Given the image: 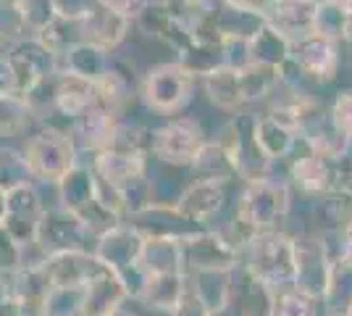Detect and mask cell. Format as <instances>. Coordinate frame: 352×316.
Listing matches in <instances>:
<instances>
[{
  "label": "cell",
  "mask_w": 352,
  "mask_h": 316,
  "mask_svg": "<svg viewBox=\"0 0 352 316\" xmlns=\"http://www.w3.org/2000/svg\"><path fill=\"white\" fill-rule=\"evenodd\" d=\"M16 3L21 8V16H24V24H27L30 34H40L58 19L56 8H53V0H16Z\"/></svg>",
  "instance_id": "ee69618b"
},
{
  "label": "cell",
  "mask_w": 352,
  "mask_h": 316,
  "mask_svg": "<svg viewBox=\"0 0 352 316\" xmlns=\"http://www.w3.org/2000/svg\"><path fill=\"white\" fill-rule=\"evenodd\" d=\"M116 121H118V114L95 103L85 114H79L76 119H72L66 124V132L72 137L74 148H76L82 161H89L95 153L108 148Z\"/></svg>",
  "instance_id": "e0dca14e"
},
{
  "label": "cell",
  "mask_w": 352,
  "mask_h": 316,
  "mask_svg": "<svg viewBox=\"0 0 352 316\" xmlns=\"http://www.w3.org/2000/svg\"><path fill=\"white\" fill-rule=\"evenodd\" d=\"M168 316H208V306L195 295V290H192L190 282H187V290H184L182 301L176 303L174 311Z\"/></svg>",
  "instance_id": "816d5d0a"
},
{
  "label": "cell",
  "mask_w": 352,
  "mask_h": 316,
  "mask_svg": "<svg viewBox=\"0 0 352 316\" xmlns=\"http://www.w3.org/2000/svg\"><path fill=\"white\" fill-rule=\"evenodd\" d=\"M118 200H121V211H124V219L140 213L142 209H147L153 203V187H150V174H140L134 180L124 182L121 187H116Z\"/></svg>",
  "instance_id": "b9f144b4"
},
{
  "label": "cell",
  "mask_w": 352,
  "mask_h": 316,
  "mask_svg": "<svg viewBox=\"0 0 352 316\" xmlns=\"http://www.w3.org/2000/svg\"><path fill=\"white\" fill-rule=\"evenodd\" d=\"M105 8H111V11H116L118 16H124V19H129V21H137L140 16L145 14V8L153 3V0H100Z\"/></svg>",
  "instance_id": "681fc988"
},
{
  "label": "cell",
  "mask_w": 352,
  "mask_h": 316,
  "mask_svg": "<svg viewBox=\"0 0 352 316\" xmlns=\"http://www.w3.org/2000/svg\"><path fill=\"white\" fill-rule=\"evenodd\" d=\"M19 95V79H16L14 63L8 53H0V98H16Z\"/></svg>",
  "instance_id": "f907efd6"
},
{
  "label": "cell",
  "mask_w": 352,
  "mask_h": 316,
  "mask_svg": "<svg viewBox=\"0 0 352 316\" xmlns=\"http://www.w3.org/2000/svg\"><path fill=\"white\" fill-rule=\"evenodd\" d=\"M195 180H210V182H221V185H229V182L239 180L236 177V166L234 158L229 156V151L221 145L219 140L208 137L206 145L197 151L195 161L190 164Z\"/></svg>",
  "instance_id": "f546056e"
},
{
  "label": "cell",
  "mask_w": 352,
  "mask_h": 316,
  "mask_svg": "<svg viewBox=\"0 0 352 316\" xmlns=\"http://www.w3.org/2000/svg\"><path fill=\"white\" fill-rule=\"evenodd\" d=\"M313 32H318V34L342 45L352 34V14L337 0H318Z\"/></svg>",
  "instance_id": "e575fe53"
},
{
  "label": "cell",
  "mask_w": 352,
  "mask_h": 316,
  "mask_svg": "<svg viewBox=\"0 0 352 316\" xmlns=\"http://www.w3.org/2000/svg\"><path fill=\"white\" fill-rule=\"evenodd\" d=\"M3 216H6V193L0 190V224H3Z\"/></svg>",
  "instance_id": "6f0895ef"
},
{
  "label": "cell",
  "mask_w": 352,
  "mask_h": 316,
  "mask_svg": "<svg viewBox=\"0 0 352 316\" xmlns=\"http://www.w3.org/2000/svg\"><path fill=\"white\" fill-rule=\"evenodd\" d=\"M339 258L352 264V224L339 232Z\"/></svg>",
  "instance_id": "db71d44e"
},
{
  "label": "cell",
  "mask_w": 352,
  "mask_h": 316,
  "mask_svg": "<svg viewBox=\"0 0 352 316\" xmlns=\"http://www.w3.org/2000/svg\"><path fill=\"white\" fill-rule=\"evenodd\" d=\"M250 45V61L258 66H271V69H281L284 63H289V40L279 34L274 27L263 24L248 40Z\"/></svg>",
  "instance_id": "836d02e7"
},
{
  "label": "cell",
  "mask_w": 352,
  "mask_h": 316,
  "mask_svg": "<svg viewBox=\"0 0 352 316\" xmlns=\"http://www.w3.org/2000/svg\"><path fill=\"white\" fill-rule=\"evenodd\" d=\"M206 129L192 116H171V119L153 127L150 135V158L166 169H190L197 151L206 145Z\"/></svg>",
  "instance_id": "8992f818"
},
{
  "label": "cell",
  "mask_w": 352,
  "mask_h": 316,
  "mask_svg": "<svg viewBox=\"0 0 352 316\" xmlns=\"http://www.w3.org/2000/svg\"><path fill=\"white\" fill-rule=\"evenodd\" d=\"M292 203L294 193L287 180L268 174L261 180L245 182L234 213L221 232L236 251H242L261 232L287 229V222L292 216Z\"/></svg>",
  "instance_id": "6da1fadb"
},
{
  "label": "cell",
  "mask_w": 352,
  "mask_h": 316,
  "mask_svg": "<svg viewBox=\"0 0 352 316\" xmlns=\"http://www.w3.org/2000/svg\"><path fill=\"white\" fill-rule=\"evenodd\" d=\"M53 190H56V200H58L56 206L72 211V213H79L98 196V177H95L89 161H79L72 171H66L53 185Z\"/></svg>",
  "instance_id": "cb8c5ba5"
},
{
  "label": "cell",
  "mask_w": 352,
  "mask_h": 316,
  "mask_svg": "<svg viewBox=\"0 0 352 316\" xmlns=\"http://www.w3.org/2000/svg\"><path fill=\"white\" fill-rule=\"evenodd\" d=\"M3 50H6V45H3V43H0V53H3Z\"/></svg>",
  "instance_id": "91938a15"
},
{
  "label": "cell",
  "mask_w": 352,
  "mask_h": 316,
  "mask_svg": "<svg viewBox=\"0 0 352 316\" xmlns=\"http://www.w3.org/2000/svg\"><path fill=\"white\" fill-rule=\"evenodd\" d=\"M337 261V253L331 248V240L318 229L294 232V287L305 293L313 301H321L331 264Z\"/></svg>",
  "instance_id": "ba28073f"
},
{
  "label": "cell",
  "mask_w": 352,
  "mask_h": 316,
  "mask_svg": "<svg viewBox=\"0 0 352 316\" xmlns=\"http://www.w3.org/2000/svg\"><path fill=\"white\" fill-rule=\"evenodd\" d=\"M142 245H145V235H140L126 222H121L113 229L103 232L100 238H95V242H92L95 258L121 280V285H124L126 295H129V303L140 298V293H142L147 280V271L140 266Z\"/></svg>",
  "instance_id": "277c9868"
},
{
  "label": "cell",
  "mask_w": 352,
  "mask_h": 316,
  "mask_svg": "<svg viewBox=\"0 0 352 316\" xmlns=\"http://www.w3.org/2000/svg\"><path fill=\"white\" fill-rule=\"evenodd\" d=\"M229 3H234V6H239V8H248V11H255V14L263 16L271 0H229Z\"/></svg>",
  "instance_id": "11a10c76"
},
{
  "label": "cell",
  "mask_w": 352,
  "mask_h": 316,
  "mask_svg": "<svg viewBox=\"0 0 352 316\" xmlns=\"http://www.w3.org/2000/svg\"><path fill=\"white\" fill-rule=\"evenodd\" d=\"M32 182V174L24 161V153L21 148L14 145H0V190L8 193L19 185H27Z\"/></svg>",
  "instance_id": "60d3db41"
},
{
  "label": "cell",
  "mask_w": 352,
  "mask_h": 316,
  "mask_svg": "<svg viewBox=\"0 0 352 316\" xmlns=\"http://www.w3.org/2000/svg\"><path fill=\"white\" fill-rule=\"evenodd\" d=\"M184 271H234L239 266V251L223 238L221 229H195L182 238Z\"/></svg>",
  "instance_id": "7c38bea8"
},
{
  "label": "cell",
  "mask_w": 352,
  "mask_h": 316,
  "mask_svg": "<svg viewBox=\"0 0 352 316\" xmlns=\"http://www.w3.org/2000/svg\"><path fill=\"white\" fill-rule=\"evenodd\" d=\"M129 303V295L121 285L116 274L111 269H103L87 287H85V311L82 316H103L118 306Z\"/></svg>",
  "instance_id": "f1b7e54d"
},
{
  "label": "cell",
  "mask_w": 352,
  "mask_h": 316,
  "mask_svg": "<svg viewBox=\"0 0 352 316\" xmlns=\"http://www.w3.org/2000/svg\"><path fill=\"white\" fill-rule=\"evenodd\" d=\"M318 0H271L265 8V24L284 34L289 43L313 32Z\"/></svg>",
  "instance_id": "ffe728a7"
},
{
  "label": "cell",
  "mask_w": 352,
  "mask_h": 316,
  "mask_svg": "<svg viewBox=\"0 0 352 316\" xmlns=\"http://www.w3.org/2000/svg\"><path fill=\"white\" fill-rule=\"evenodd\" d=\"M30 30L24 24V16L16 0H0V43L8 48L27 37Z\"/></svg>",
  "instance_id": "7bdbcfd3"
},
{
  "label": "cell",
  "mask_w": 352,
  "mask_h": 316,
  "mask_svg": "<svg viewBox=\"0 0 352 316\" xmlns=\"http://www.w3.org/2000/svg\"><path fill=\"white\" fill-rule=\"evenodd\" d=\"M187 290V274H147L145 287L140 293V298L134 303L145 306L150 311H161V314H171L174 306L182 301Z\"/></svg>",
  "instance_id": "83f0119b"
},
{
  "label": "cell",
  "mask_w": 352,
  "mask_h": 316,
  "mask_svg": "<svg viewBox=\"0 0 352 316\" xmlns=\"http://www.w3.org/2000/svg\"><path fill=\"white\" fill-rule=\"evenodd\" d=\"M103 316H137V311L129 308V303H124V306H118V308H113V311H108Z\"/></svg>",
  "instance_id": "9f6ffc18"
},
{
  "label": "cell",
  "mask_w": 352,
  "mask_h": 316,
  "mask_svg": "<svg viewBox=\"0 0 352 316\" xmlns=\"http://www.w3.org/2000/svg\"><path fill=\"white\" fill-rule=\"evenodd\" d=\"M45 209H47V203H45L37 182L19 185V187L6 193L3 229L11 235V240H14L21 251L34 245V235H37V227H40V219H43Z\"/></svg>",
  "instance_id": "4fadbf2b"
},
{
  "label": "cell",
  "mask_w": 352,
  "mask_h": 316,
  "mask_svg": "<svg viewBox=\"0 0 352 316\" xmlns=\"http://www.w3.org/2000/svg\"><path fill=\"white\" fill-rule=\"evenodd\" d=\"M140 266L147 274H179V271H184L182 238H145Z\"/></svg>",
  "instance_id": "d6a6232c"
},
{
  "label": "cell",
  "mask_w": 352,
  "mask_h": 316,
  "mask_svg": "<svg viewBox=\"0 0 352 316\" xmlns=\"http://www.w3.org/2000/svg\"><path fill=\"white\" fill-rule=\"evenodd\" d=\"M318 316H323V314H318Z\"/></svg>",
  "instance_id": "6125c7cd"
},
{
  "label": "cell",
  "mask_w": 352,
  "mask_h": 316,
  "mask_svg": "<svg viewBox=\"0 0 352 316\" xmlns=\"http://www.w3.org/2000/svg\"><path fill=\"white\" fill-rule=\"evenodd\" d=\"M89 166L95 171V177L111 187H121L124 182L134 180L140 174H147L150 169V156L147 153H126V151H113V148H105V151L95 153L89 158Z\"/></svg>",
  "instance_id": "7402d4cb"
},
{
  "label": "cell",
  "mask_w": 352,
  "mask_h": 316,
  "mask_svg": "<svg viewBox=\"0 0 352 316\" xmlns=\"http://www.w3.org/2000/svg\"><path fill=\"white\" fill-rule=\"evenodd\" d=\"M95 103H98L95 82H87V79L74 76L69 72L56 74V79H53V114L56 116H63V121L69 124Z\"/></svg>",
  "instance_id": "44dd1931"
},
{
  "label": "cell",
  "mask_w": 352,
  "mask_h": 316,
  "mask_svg": "<svg viewBox=\"0 0 352 316\" xmlns=\"http://www.w3.org/2000/svg\"><path fill=\"white\" fill-rule=\"evenodd\" d=\"M239 269L265 293L294 287V232H261L239 251Z\"/></svg>",
  "instance_id": "7a4b0ae2"
},
{
  "label": "cell",
  "mask_w": 352,
  "mask_h": 316,
  "mask_svg": "<svg viewBox=\"0 0 352 316\" xmlns=\"http://www.w3.org/2000/svg\"><path fill=\"white\" fill-rule=\"evenodd\" d=\"M208 316H265L261 311H255L250 303H245L236 293H232V298L219 306V308H213V311H208Z\"/></svg>",
  "instance_id": "f5cc1de1"
},
{
  "label": "cell",
  "mask_w": 352,
  "mask_h": 316,
  "mask_svg": "<svg viewBox=\"0 0 352 316\" xmlns=\"http://www.w3.org/2000/svg\"><path fill=\"white\" fill-rule=\"evenodd\" d=\"M197 90V74L182 61L153 63L140 82V101L147 111L161 116H179L192 103Z\"/></svg>",
  "instance_id": "5b68a950"
},
{
  "label": "cell",
  "mask_w": 352,
  "mask_h": 316,
  "mask_svg": "<svg viewBox=\"0 0 352 316\" xmlns=\"http://www.w3.org/2000/svg\"><path fill=\"white\" fill-rule=\"evenodd\" d=\"M40 264L50 287H87L105 269L92 251H63L45 256Z\"/></svg>",
  "instance_id": "ac0fdd59"
},
{
  "label": "cell",
  "mask_w": 352,
  "mask_h": 316,
  "mask_svg": "<svg viewBox=\"0 0 352 316\" xmlns=\"http://www.w3.org/2000/svg\"><path fill=\"white\" fill-rule=\"evenodd\" d=\"M92 242L95 240L79 216L60 206H47L34 235V251L45 258L63 251H92Z\"/></svg>",
  "instance_id": "8fae6325"
},
{
  "label": "cell",
  "mask_w": 352,
  "mask_h": 316,
  "mask_svg": "<svg viewBox=\"0 0 352 316\" xmlns=\"http://www.w3.org/2000/svg\"><path fill=\"white\" fill-rule=\"evenodd\" d=\"M100 6V0H53V8H56V16L60 21H69V24H76L82 21L89 11H95Z\"/></svg>",
  "instance_id": "bcb514c9"
},
{
  "label": "cell",
  "mask_w": 352,
  "mask_h": 316,
  "mask_svg": "<svg viewBox=\"0 0 352 316\" xmlns=\"http://www.w3.org/2000/svg\"><path fill=\"white\" fill-rule=\"evenodd\" d=\"M287 182L292 193H300L302 198L313 200V198H321L342 187V164L310 151L300 143L289 158Z\"/></svg>",
  "instance_id": "30bf717a"
},
{
  "label": "cell",
  "mask_w": 352,
  "mask_h": 316,
  "mask_svg": "<svg viewBox=\"0 0 352 316\" xmlns=\"http://www.w3.org/2000/svg\"><path fill=\"white\" fill-rule=\"evenodd\" d=\"M21 153H24L32 182L50 185V187L82 161L66 127H58V124H37L24 137Z\"/></svg>",
  "instance_id": "3957f363"
},
{
  "label": "cell",
  "mask_w": 352,
  "mask_h": 316,
  "mask_svg": "<svg viewBox=\"0 0 352 316\" xmlns=\"http://www.w3.org/2000/svg\"><path fill=\"white\" fill-rule=\"evenodd\" d=\"M297 137L310 151L321 153L331 161H342L352 145V137L339 127L329 105L316 95H305L297 111Z\"/></svg>",
  "instance_id": "52a82bcc"
},
{
  "label": "cell",
  "mask_w": 352,
  "mask_h": 316,
  "mask_svg": "<svg viewBox=\"0 0 352 316\" xmlns=\"http://www.w3.org/2000/svg\"><path fill=\"white\" fill-rule=\"evenodd\" d=\"M221 63L229 69H248L250 63V45L245 37H226L221 40Z\"/></svg>",
  "instance_id": "f6af8a7d"
},
{
  "label": "cell",
  "mask_w": 352,
  "mask_h": 316,
  "mask_svg": "<svg viewBox=\"0 0 352 316\" xmlns=\"http://www.w3.org/2000/svg\"><path fill=\"white\" fill-rule=\"evenodd\" d=\"M150 135H153V127H147V124L132 119V116H118L108 148L150 156Z\"/></svg>",
  "instance_id": "8d00e7d4"
},
{
  "label": "cell",
  "mask_w": 352,
  "mask_h": 316,
  "mask_svg": "<svg viewBox=\"0 0 352 316\" xmlns=\"http://www.w3.org/2000/svg\"><path fill=\"white\" fill-rule=\"evenodd\" d=\"M347 45H350V53H352V34L347 37Z\"/></svg>",
  "instance_id": "680465c9"
},
{
  "label": "cell",
  "mask_w": 352,
  "mask_h": 316,
  "mask_svg": "<svg viewBox=\"0 0 352 316\" xmlns=\"http://www.w3.org/2000/svg\"><path fill=\"white\" fill-rule=\"evenodd\" d=\"M289 63L313 85H331L339 74V43L310 32L289 45Z\"/></svg>",
  "instance_id": "5bb4252c"
},
{
  "label": "cell",
  "mask_w": 352,
  "mask_h": 316,
  "mask_svg": "<svg viewBox=\"0 0 352 316\" xmlns=\"http://www.w3.org/2000/svg\"><path fill=\"white\" fill-rule=\"evenodd\" d=\"M197 85L208 103L216 105L219 111L226 114H236L245 111V101H242V79H239V69H229V66H213L206 74L197 76Z\"/></svg>",
  "instance_id": "603a6c76"
},
{
  "label": "cell",
  "mask_w": 352,
  "mask_h": 316,
  "mask_svg": "<svg viewBox=\"0 0 352 316\" xmlns=\"http://www.w3.org/2000/svg\"><path fill=\"white\" fill-rule=\"evenodd\" d=\"M265 316H318V301L308 298L297 287H284L268 293Z\"/></svg>",
  "instance_id": "74e56055"
},
{
  "label": "cell",
  "mask_w": 352,
  "mask_h": 316,
  "mask_svg": "<svg viewBox=\"0 0 352 316\" xmlns=\"http://www.w3.org/2000/svg\"><path fill=\"white\" fill-rule=\"evenodd\" d=\"M187 282L195 295L208 306V311L219 308L232 298V271H195L187 274Z\"/></svg>",
  "instance_id": "d590c367"
},
{
  "label": "cell",
  "mask_w": 352,
  "mask_h": 316,
  "mask_svg": "<svg viewBox=\"0 0 352 316\" xmlns=\"http://www.w3.org/2000/svg\"><path fill=\"white\" fill-rule=\"evenodd\" d=\"M226 206V185L210 180H192L174 200V211L195 227H208Z\"/></svg>",
  "instance_id": "2e32d148"
},
{
  "label": "cell",
  "mask_w": 352,
  "mask_h": 316,
  "mask_svg": "<svg viewBox=\"0 0 352 316\" xmlns=\"http://www.w3.org/2000/svg\"><path fill=\"white\" fill-rule=\"evenodd\" d=\"M116 53V50H113ZM113 53L100 45H92L85 40H76L60 53V72H69L74 76H82L87 82H98L108 72Z\"/></svg>",
  "instance_id": "484cf974"
},
{
  "label": "cell",
  "mask_w": 352,
  "mask_h": 316,
  "mask_svg": "<svg viewBox=\"0 0 352 316\" xmlns=\"http://www.w3.org/2000/svg\"><path fill=\"white\" fill-rule=\"evenodd\" d=\"M329 111H331V116H334V121H337L339 127L352 137V87L339 90L334 95L331 105H329Z\"/></svg>",
  "instance_id": "7dc6e473"
},
{
  "label": "cell",
  "mask_w": 352,
  "mask_h": 316,
  "mask_svg": "<svg viewBox=\"0 0 352 316\" xmlns=\"http://www.w3.org/2000/svg\"><path fill=\"white\" fill-rule=\"evenodd\" d=\"M252 140L274 166L281 164V161H289L292 153L297 151V145H300V137L294 135L289 127L271 119L268 114H263V116L255 114V119H252Z\"/></svg>",
  "instance_id": "d4e9b609"
},
{
  "label": "cell",
  "mask_w": 352,
  "mask_h": 316,
  "mask_svg": "<svg viewBox=\"0 0 352 316\" xmlns=\"http://www.w3.org/2000/svg\"><path fill=\"white\" fill-rule=\"evenodd\" d=\"M24 264V251L11 240V235L0 224V271H16Z\"/></svg>",
  "instance_id": "c3c4849f"
},
{
  "label": "cell",
  "mask_w": 352,
  "mask_h": 316,
  "mask_svg": "<svg viewBox=\"0 0 352 316\" xmlns=\"http://www.w3.org/2000/svg\"><path fill=\"white\" fill-rule=\"evenodd\" d=\"M6 53L14 63L16 79H19V95H24L37 82L60 72V56L37 34L21 37L19 43L6 48Z\"/></svg>",
  "instance_id": "9a60e30c"
},
{
  "label": "cell",
  "mask_w": 352,
  "mask_h": 316,
  "mask_svg": "<svg viewBox=\"0 0 352 316\" xmlns=\"http://www.w3.org/2000/svg\"><path fill=\"white\" fill-rule=\"evenodd\" d=\"M76 40H85V43H92V45H100L105 50H118L129 37H132V21L118 16L116 11L105 8L103 3L89 11L82 21L72 24Z\"/></svg>",
  "instance_id": "d6986e66"
},
{
  "label": "cell",
  "mask_w": 352,
  "mask_h": 316,
  "mask_svg": "<svg viewBox=\"0 0 352 316\" xmlns=\"http://www.w3.org/2000/svg\"><path fill=\"white\" fill-rule=\"evenodd\" d=\"M210 19H213V27H216L221 40H226V37H245V40H250L265 24V19L261 14L239 8L229 0H216Z\"/></svg>",
  "instance_id": "4dcf8cb0"
},
{
  "label": "cell",
  "mask_w": 352,
  "mask_h": 316,
  "mask_svg": "<svg viewBox=\"0 0 352 316\" xmlns=\"http://www.w3.org/2000/svg\"><path fill=\"white\" fill-rule=\"evenodd\" d=\"M352 306V264L337 258L329 271V282L318 301V314L323 316H344Z\"/></svg>",
  "instance_id": "1f68e13d"
},
{
  "label": "cell",
  "mask_w": 352,
  "mask_h": 316,
  "mask_svg": "<svg viewBox=\"0 0 352 316\" xmlns=\"http://www.w3.org/2000/svg\"><path fill=\"white\" fill-rule=\"evenodd\" d=\"M310 216L313 229L318 232H342L352 224V193L347 187H339L334 193L310 200Z\"/></svg>",
  "instance_id": "4316f807"
},
{
  "label": "cell",
  "mask_w": 352,
  "mask_h": 316,
  "mask_svg": "<svg viewBox=\"0 0 352 316\" xmlns=\"http://www.w3.org/2000/svg\"><path fill=\"white\" fill-rule=\"evenodd\" d=\"M85 287H50L45 293L43 316H82Z\"/></svg>",
  "instance_id": "ab89813d"
},
{
  "label": "cell",
  "mask_w": 352,
  "mask_h": 316,
  "mask_svg": "<svg viewBox=\"0 0 352 316\" xmlns=\"http://www.w3.org/2000/svg\"><path fill=\"white\" fill-rule=\"evenodd\" d=\"M344 316H352V306H350V311H347V314H344Z\"/></svg>",
  "instance_id": "94428289"
},
{
  "label": "cell",
  "mask_w": 352,
  "mask_h": 316,
  "mask_svg": "<svg viewBox=\"0 0 352 316\" xmlns=\"http://www.w3.org/2000/svg\"><path fill=\"white\" fill-rule=\"evenodd\" d=\"M37 127L27 103L16 98H0V137H27Z\"/></svg>",
  "instance_id": "f35d334b"
},
{
  "label": "cell",
  "mask_w": 352,
  "mask_h": 316,
  "mask_svg": "<svg viewBox=\"0 0 352 316\" xmlns=\"http://www.w3.org/2000/svg\"><path fill=\"white\" fill-rule=\"evenodd\" d=\"M252 119H255V114L236 111L234 116L219 129V135H216V140L234 158L236 177L242 182L268 177L271 169H274V164L265 158L263 153H261V148L255 145V140H252Z\"/></svg>",
  "instance_id": "9c48e42d"
}]
</instances>
